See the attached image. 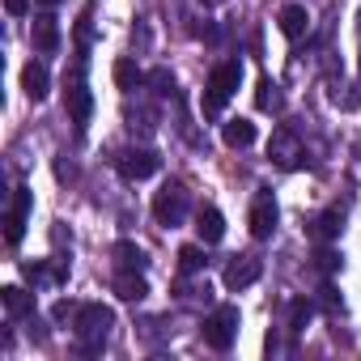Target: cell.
Wrapping results in <instances>:
<instances>
[{
  "label": "cell",
  "mask_w": 361,
  "mask_h": 361,
  "mask_svg": "<svg viewBox=\"0 0 361 361\" xmlns=\"http://www.w3.org/2000/svg\"><path fill=\"white\" fill-rule=\"evenodd\" d=\"M238 81H243V64H238V60H226V64L213 68V77H209V85H204V115H209V119H217V115L226 111V102L238 94Z\"/></svg>",
  "instance_id": "cell-1"
},
{
  "label": "cell",
  "mask_w": 361,
  "mask_h": 361,
  "mask_svg": "<svg viewBox=\"0 0 361 361\" xmlns=\"http://www.w3.org/2000/svg\"><path fill=\"white\" fill-rule=\"evenodd\" d=\"M111 323H115L111 306H102V302H85V306H77V323H73V327H77V336L85 340L81 348H85V353L102 348V340H106Z\"/></svg>",
  "instance_id": "cell-2"
},
{
  "label": "cell",
  "mask_w": 361,
  "mask_h": 361,
  "mask_svg": "<svg viewBox=\"0 0 361 361\" xmlns=\"http://www.w3.org/2000/svg\"><path fill=\"white\" fill-rule=\"evenodd\" d=\"M200 336H204V344H209V348L226 353V348L238 340V306H217V310L204 319Z\"/></svg>",
  "instance_id": "cell-3"
},
{
  "label": "cell",
  "mask_w": 361,
  "mask_h": 361,
  "mask_svg": "<svg viewBox=\"0 0 361 361\" xmlns=\"http://www.w3.org/2000/svg\"><path fill=\"white\" fill-rule=\"evenodd\" d=\"M68 115H73L77 128H85L90 115H94V94H90V85H85V51L77 56V68H73V77H68Z\"/></svg>",
  "instance_id": "cell-4"
},
{
  "label": "cell",
  "mask_w": 361,
  "mask_h": 361,
  "mask_svg": "<svg viewBox=\"0 0 361 361\" xmlns=\"http://www.w3.org/2000/svg\"><path fill=\"white\" fill-rule=\"evenodd\" d=\"M153 217L161 226H178V221L188 217V192H183V183H174V178H170V183L153 196Z\"/></svg>",
  "instance_id": "cell-5"
},
{
  "label": "cell",
  "mask_w": 361,
  "mask_h": 361,
  "mask_svg": "<svg viewBox=\"0 0 361 361\" xmlns=\"http://www.w3.org/2000/svg\"><path fill=\"white\" fill-rule=\"evenodd\" d=\"M115 166H119V174L128 178V183H140V178H153L161 170V157L153 149H123L115 157Z\"/></svg>",
  "instance_id": "cell-6"
},
{
  "label": "cell",
  "mask_w": 361,
  "mask_h": 361,
  "mask_svg": "<svg viewBox=\"0 0 361 361\" xmlns=\"http://www.w3.org/2000/svg\"><path fill=\"white\" fill-rule=\"evenodd\" d=\"M259 272H264V264H259L255 255H234V259L226 264V272H221V285H226L230 293H238V289L255 285V281H259Z\"/></svg>",
  "instance_id": "cell-7"
},
{
  "label": "cell",
  "mask_w": 361,
  "mask_h": 361,
  "mask_svg": "<svg viewBox=\"0 0 361 361\" xmlns=\"http://www.w3.org/2000/svg\"><path fill=\"white\" fill-rule=\"evenodd\" d=\"M26 217H30V188H18L9 213H5V243L9 247H18L26 238Z\"/></svg>",
  "instance_id": "cell-8"
},
{
  "label": "cell",
  "mask_w": 361,
  "mask_h": 361,
  "mask_svg": "<svg viewBox=\"0 0 361 361\" xmlns=\"http://www.w3.org/2000/svg\"><path fill=\"white\" fill-rule=\"evenodd\" d=\"M247 226H251L255 238H272V230H276V200H272V192H259V196H255Z\"/></svg>",
  "instance_id": "cell-9"
},
{
  "label": "cell",
  "mask_w": 361,
  "mask_h": 361,
  "mask_svg": "<svg viewBox=\"0 0 361 361\" xmlns=\"http://www.w3.org/2000/svg\"><path fill=\"white\" fill-rule=\"evenodd\" d=\"M22 90H26V98H35V102L47 98V90H51V73H47L43 60H30V64L22 68Z\"/></svg>",
  "instance_id": "cell-10"
},
{
  "label": "cell",
  "mask_w": 361,
  "mask_h": 361,
  "mask_svg": "<svg viewBox=\"0 0 361 361\" xmlns=\"http://www.w3.org/2000/svg\"><path fill=\"white\" fill-rule=\"evenodd\" d=\"M35 51H43V56H56L60 51V22L51 18V13H43V18H35Z\"/></svg>",
  "instance_id": "cell-11"
},
{
  "label": "cell",
  "mask_w": 361,
  "mask_h": 361,
  "mask_svg": "<svg viewBox=\"0 0 361 361\" xmlns=\"http://www.w3.org/2000/svg\"><path fill=\"white\" fill-rule=\"evenodd\" d=\"M196 234H200V243L204 247H213V243H221L226 238V217L209 204V209H200L196 213Z\"/></svg>",
  "instance_id": "cell-12"
},
{
  "label": "cell",
  "mask_w": 361,
  "mask_h": 361,
  "mask_svg": "<svg viewBox=\"0 0 361 361\" xmlns=\"http://www.w3.org/2000/svg\"><path fill=\"white\" fill-rule=\"evenodd\" d=\"M276 26H281V35H285V39H302V35H306V26H310V13H306L302 5H285V9H281V18H276Z\"/></svg>",
  "instance_id": "cell-13"
},
{
  "label": "cell",
  "mask_w": 361,
  "mask_h": 361,
  "mask_svg": "<svg viewBox=\"0 0 361 361\" xmlns=\"http://www.w3.org/2000/svg\"><path fill=\"white\" fill-rule=\"evenodd\" d=\"M115 293H119L123 302H140V298L149 293V285H145V276H140L136 268H119V276H115Z\"/></svg>",
  "instance_id": "cell-14"
},
{
  "label": "cell",
  "mask_w": 361,
  "mask_h": 361,
  "mask_svg": "<svg viewBox=\"0 0 361 361\" xmlns=\"http://www.w3.org/2000/svg\"><path fill=\"white\" fill-rule=\"evenodd\" d=\"M221 140H226L230 149H247V145H255V123H251V119H230V123L221 128Z\"/></svg>",
  "instance_id": "cell-15"
},
{
  "label": "cell",
  "mask_w": 361,
  "mask_h": 361,
  "mask_svg": "<svg viewBox=\"0 0 361 361\" xmlns=\"http://www.w3.org/2000/svg\"><path fill=\"white\" fill-rule=\"evenodd\" d=\"M0 302H5V310H9L13 319H22V314L35 310V298H30L22 285H5V289H0Z\"/></svg>",
  "instance_id": "cell-16"
},
{
  "label": "cell",
  "mask_w": 361,
  "mask_h": 361,
  "mask_svg": "<svg viewBox=\"0 0 361 361\" xmlns=\"http://www.w3.org/2000/svg\"><path fill=\"white\" fill-rule=\"evenodd\" d=\"M140 81H145V73H140L132 60H115V85H119V90H136Z\"/></svg>",
  "instance_id": "cell-17"
},
{
  "label": "cell",
  "mask_w": 361,
  "mask_h": 361,
  "mask_svg": "<svg viewBox=\"0 0 361 361\" xmlns=\"http://www.w3.org/2000/svg\"><path fill=\"white\" fill-rule=\"evenodd\" d=\"M340 226H344V213H340V209H327V213L314 221V238H323V243H327V238H336V234H340Z\"/></svg>",
  "instance_id": "cell-18"
},
{
  "label": "cell",
  "mask_w": 361,
  "mask_h": 361,
  "mask_svg": "<svg viewBox=\"0 0 361 361\" xmlns=\"http://www.w3.org/2000/svg\"><path fill=\"white\" fill-rule=\"evenodd\" d=\"M115 259H119V268H145V251L136 247V243H115Z\"/></svg>",
  "instance_id": "cell-19"
},
{
  "label": "cell",
  "mask_w": 361,
  "mask_h": 361,
  "mask_svg": "<svg viewBox=\"0 0 361 361\" xmlns=\"http://www.w3.org/2000/svg\"><path fill=\"white\" fill-rule=\"evenodd\" d=\"M255 106L259 111H281V90H276V81H259V94H255Z\"/></svg>",
  "instance_id": "cell-20"
},
{
  "label": "cell",
  "mask_w": 361,
  "mask_h": 361,
  "mask_svg": "<svg viewBox=\"0 0 361 361\" xmlns=\"http://www.w3.org/2000/svg\"><path fill=\"white\" fill-rule=\"evenodd\" d=\"M310 319H314V306H310L306 298H298V302L289 306V331H306Z\"/></svg>",
  "instance_id": "cell-21"
},
{
  "label": "cell",
  "mask_w": 361,
  "mask_h": 361,
  "mask_svg": "<svg viewBox=\"0 0 361 361\" xmlns=\"http://www.w3.org/2000/svg\"><path fill=\"white\" fill-rule=\"evenodd\" d=\"M209 259H204V247H183V251H178V272H200Z\"/></svg>",
  "instance_id": "cell-22"
},
{
  "label": "cell",
  "mask_w": 361,
  "mask_h": 361,
  "mask_svg": "<svg viewBox=\"0 0 361 361\" xmlns=\"http://www.w3.org/2000/svg\"><path fill=\"white\" fill-rule=\"evenodd\" d=\"M145 81H149V85H157V94H174V77H170L166 68H157V73H149Z\"/></svg>",
  "instance_id": "cell-23"
},
{
  "label": "cell",
  "mask_w": 361,
  "mask_h": 361,
  "mask_svg": "<svg viewBox=\"0 0 361 361\" xmlns=\"http://www.w3.org/2000/svg\"><path fill=\"white\" fill-rule=\"evenodd\" d=\"M314 259H319V268H323V272H336V268H340V251H331V247H323Z\"/></svg>",
  "instance_id": "cell-24"
},
{
  "label": "cell",
  "mask_w": 361,
  "mask_h": 361,
  "mask_svg": "<svg viewBox=\"0 0 361 361\" xmlns=\"http://www.w3.org/2000/svg\"><path fill=\"white\" fill-rule=\"evenodd\" d=\"M5 9H9V18H26L30 13V0H5Z\"/></svg>",
  "instance_id": "cell-25"
},
{
  "label": "cell",
  "mask_w": 361,
  "mask_h": 361,
  "mask_svg": "<svg viewBox=\"0 0 361 361\" xmlns=\"http://www.w3.org/2000/svg\"><path fill=\"white\" fill-rule=\"evenodd\" d=\"M39 5H60V0H39Z\"/></svg>",
  "instance_id": "cell-26"
},
{
  "label": "cell",
  "mask_w": 361,
  "mask_h": 361,
  "mask_svg": "<svg viewBox=\"0 0 361 361\" xmlns=\"http://www.w3.org/2000/svg\"><path fill=\"white\" fill-rule=\"evenodd\" d=\"M357 68H361V56H357Z\"/></svg>",
  "instance_id": "cell-27"
}]
</instances>
